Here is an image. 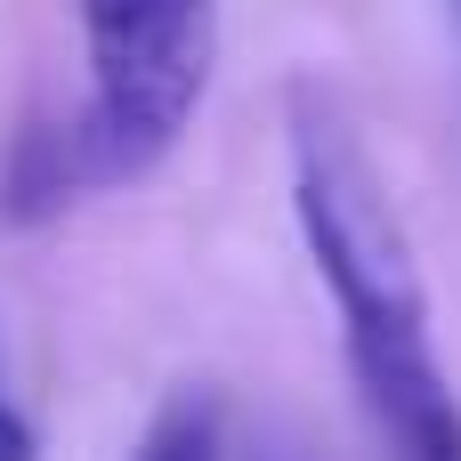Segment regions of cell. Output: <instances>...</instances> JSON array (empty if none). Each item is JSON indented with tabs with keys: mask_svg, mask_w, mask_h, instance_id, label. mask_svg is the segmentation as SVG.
<instances>
[{
	"mask_svg": "<svg viewBox=\"0 0 461 461\" xmlns=\"http://www.w3.org/2000/svg\"><path fill=\"white\" fill-rule=\"evenodd\" d=\"M292 219L332 292L348 389L389 461H461V397L438 365L413 235L332 97L292 89Z\"/></svg>",
	"mask_w": 461,
	"mask_h": 461,
	"instance_id": "6da1fadb",
	"label": "cell"
},
{
	"mask_svg": "<svg viewBox=\"0 0 461 461\" xmlns=\"http://www.w3.org/2000/svg\"><path fill=\"white\" fill-rule=\"evenodd\" d=\"M81 105L16 130L0 162V219L41 227L89 194L138 186L194 130L219 73V0H73Z\"/></svg>",
	"mask_w": 461,
	"mask_h": 461,
	"instance_id": "7a4b0ae2",
	"label": "cell"
},
{
	"mask_svg": "<svg viewBox=\"0 0 461 461\" xmlns=\"http://www.w3.org/2000/svg\"><path fill=\"white\" fill-rule=\"evenodd\" d=\"M130 461H227V405L211 389H170Z\"/></svg>",
	"mask_w": 461,
	"mask_h": 461,
	"instance_id": "3957f363",
	"label": "cell"
},
{
	"mask_svg": "<svg viewBox=\"0 0 461 461\" xmlns=\"http://www.w3.org/2000/svg\"><path fill=\"white\" fill-rule=\"evenodd\" d=\"M0 461H41V429L16 413V397L0 389Z\"/></svg>",
	"mask_w": 461,
	"mask_h": 461,
	"instance_id": "277c9868",
	"label": "cell"
},
{
	"mask_svg": "<svg viewBox=\"0 0 461 461\" xmlns=\"http://www.w3.org/2000/svg\"><path fill=\"white\" fill-rule=\"evenodd\" d=\"M454 24H461V0H454Z\"/></svg>",
	"mask_w": 461,
	"mask_h": 461,
	"instance_id": "5b68a950",
	"label": "cell"
}]
</instances>
